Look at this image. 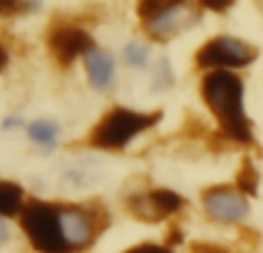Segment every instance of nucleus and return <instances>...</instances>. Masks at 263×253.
Wrapping results in <instances>:
<instances>
[{"label": "nucleus", "instance_id": "ddd939ff", "mask_svg": "<svg viewBox=\"0 0 263 253\" xmlns=\"http://www.w3.org/2000/svg\"><path fill=\"white\" fill-rule=\"evenodd\" d=\"M180 5H185V0H136V14H139L141 23H150Z\"/></svg>", "mask_w": 263, "mask_h": 253}, {"label": "nucleus", "instance_id": "f8f14e48", "mask_svg": "<svg viewBox=\"0 0 263 253\" xmlns=\"http://www.w3.org/2000/svg\"><path fill=\"white\" fill-rule=\"evenodd\" d=\"M28 136L35 145L44 150H51L55 147L58 143V136H60V126L51 120H35L32 124H28Z\"/></svg>", "mask_w": 263, "mask_h": 253}, {"label": "nucleus", "instance_id": "2eb2a0df", "mask_svg": "<svg viewBox=\"0 0 263 253\" xmlns=\"http://www.w3.org/2000/svg\"><path fill=\"white\" fill-rule=\"evenodd\" d=\"M125 60L136 69H143L148 67V60H150V49L141 41H132V44L125 46Z\"/></svg>", "mask_w": 263, "mask_h": 253}, {"label": "nucleus", "instance_id": "dca6fc26", "mask_svg": "<svg viewBox=\"0 0 263 253\" xmlns=\"http://www.w3.org/2000/svg\"><path fill=\"white\" fill-rule=\"evenodd\" d=\"M153 83L157 90H164V88H171L173 83V72H171V65H168V60H159L157 65H155V74H153Z\"/></svg>", "mask_w": 263, "mask_h": 253}, {"label": "nucleus", "instance_id": "9d476101", "mask_svg": "<svg viewBox=\"0 0 263 253\" xmlns=\"http://www.w3.org/2000/svg\"><path fill=\"white\" fill-rule=\"evenodd\" d=\"M187 23H190V9H187L185 5H180V7H173V9H168L166 14L157 16L155 21L143 23V28L153 39L166 41V39H171L173 35H178L180 30H185Z\"/></svg>", "mask_w": 263, "mask_h": 253}, {"label": "nucleus", "instance_id": "0eeeda50", "mask_svg": "<svg viewBox=\"0 0 263 253\" xmlns=\"http://www.w3.org/2000/svg\"><path fill=\"white\" fill-rule=\"evenodd\" d=\"M46 49L60 67H69L77 58L95 49V39L90 37V32L83 30L77 23L60 21L51 23L49 32H46Z\"/></svg>", "mask_w": 263, "mask_h": 253}, {"label": "nucleus", "instance_id": "423d86ee", "mask_svg": "<svg viewBox=\"0 0 263 253\" xmlns=\"http://www.w3.org/2000/svg\"><path fill=\"white\" fill-rule=\"evenodd\" d=\"M203 212L210 221L219 226H238L250 217V200L238 186L217 184L210 186L201 196Z\"/></svg>", "mask_w": 263, "mask_h": 253}, {"label": "nucleus", "instance_id": "6ab92c4d", "mask_svg": "<svg viewBox=\"0 0 263 253\" xmlns=\"http://www.w3.org/2000/svg\"><path fill=\"white\" fill-rule=\"evenodd\" d=\"M205 9H213V12H227L236 0H199Z\"/></svg>", "mask_w": 263, "mask_h": 253}, {"label": "nucleus", "instance_id": "39448f33", "mask_svg": "<svg viewBox=\"0 0 263 253\" xmlns=\"http://www.w3.org/2000/svg\"><path fill=\"white\" fill-rule=\"evenodd\" d=\"M256 49L247 41L238 39V37H229V35H219L208 39L199 51H196V65L201 69H238V67H247L256 60Z\"/></svg>", "mask_w": 263, "mask_h": 253}, {"label": "nucleus", "instance_id": "4468645a", "mask_svg": "<svg viewBox=\"0 0 263 253\" xmlns=\"http://www.w3.org/2000/svg\"><path fill=\"white\" fill-rule=\"evenodd\" d=\"M236 186L245 196H254L256 191H259V171L254 168V163H252V161L242 163L240 173H238V184Z\"/></svg>", "mask_w": 263, "mask_h": 253}, {"label": "nucleus", "instance_id": "f257e3e1", "mask_svg": "<svg viewBox=\"0 0 263 253\" xmlns=\"http://www.w3.org/2000/svg\"><path fill=\"white\" fill-rule=\"evenodd\" d=\"M242 92H245L242 81L233 72H224V69L205 74L201 83L203 101L215 113L224 136L236 143L250 145L254 136H252L250 118L242 109Z\"/></svg>", "mask_w": 263, "mask_h": 253}, {"label": "nucleus", "instance_id": "20e7f679", "mask_svg": "<svg viewBox=\"0 0 263 253\" xmlns=\"http://www.w3.org/2000/svg\"><path fill=\"white\" fill-rule=\"evenodd\" d=\"M58 221L67 251L83 253L102 235L106 226V214L102 207H92V205L58 203Z\"/></svg>", "mask_w": 263, "mask_h": 253}, {"label": "nucleus", "instance_id": "6e6552de", "mask_svg": "<svg viewBox=\"0 0 263 253\" xmlns=\"http://www.w3.org/2000/svg\"><path fill=\"white\" fill-rule=\"evenodd\" d=\"M127 207L141 221L157 223L168 217H176L185 207V200H182L180 194H176L171 189H150L132 196L127 200Z\"/></svg>", "mask_w": 263, "mask_h": 253}, {"label": "nucleus", "instance_id": "f03ea898", "mask_svg": "<svg viewBox=\"0 0 263 253\" xmlns=\"http://www.w3.org/2000/svg\"><path fill=\"white\" fill-rule=\"evenodd\" d=\"M159 120H162L159 111L157 113H139V111L116 106V109L106 111L100 118V122L92 126V131L88 134V143L97 150L116 152V150L127 147L136 136L155 126Z\"/></svg>", "mask_w": 263, "mask_h": 253}, {"label": "nucleus", "instance_id": "f3484780", "mask_svg": "<svg viewBox=\"0 0 263 253\" xmlns=\"http://www.w3.org/2000/svg\"><path fill=\"white\" fill-rule=\"evenodd\" d=\"M32 9L28 0H0V18H14Z\"/></svg>", "mask_w": 263, "mask_h": 253}, {"label": "nucleus", "instance_id": "412c9836", "mask_svg": "<svg viewBox=\"0 0 263 253\" xmlns=\"http://www.w3.org/2000/svg\"><path fill=\"white\" fill-rule=\"evenodd\" d=\"M5 65H7V51H5V46L0 44V72L5 69Z\"/></svg>", "mask_w": 263, "mask_h": 253}, {"label": "nucleus", "instance_id": "4be33fe9", "mask_svg": "<svg viewBox=\"0 0 263 253\" xmlns=\"http://www.w3.org/2000/svg\"><path fill=\"white\" fill-rule=\"evenodd\" d=\"M3 126H5V129H12V126H21V120H18V118H7V122H5Z\"/></svg>", "mask_w": 263, "mask_h": 253}, {"label": "nucleus", "instance_id": "aec40b11", "mask_svg": "<svg viewBox=\"0 0 263 253\" xmlns=\"http://www.w3.org/2000/svg\"><path fill=\"white\" fill-rule=\"evenodd\" d=\"M9 240H12V226H9V221L5 217H0V249L7 246Z\"/></svg>", "mask_w": 263, "mask_h": 253}, {"label": "nucleus", "instance_id": "1a4fd4ad", "mask_svg": "<svg viewBox=\"0 0 263 253\" xmlns=\"http://www.w3.org/2000/svg\"><path fill=\"white\" fill-rule=\"evenodd\" d=\"M83 60H86V72L92 88H97L102 92L111 90L116 81V62L111 58V53H106L102 49H92L90 53L83 55Z\"/></svg>", "mask_w": 263, "mask_h": 253}, {"label": "nucleus", "instance_id": "a211bd4d", "mask_svg": "<svg viewBox=\"0 0 263 253\" xmlns=\"http://www.w3.org/2000/svg\"><path fill=\"white\" fill-rule=\"evenodd\" d=\"M123 253H173L168 246L164 244H153V242H145V244H136L132 246V249L123 251Z\"/></svg>", "mask_w": 263, "mask_h": 253}, {"label": "nucleus", "instance_id": "7ed1b4c3", "mask_svg": "<svg viewBox=\"0 0 263 253\" xmlns=\"http://www.w3.org/2000/svg\"><path fill=\"white\" fill-rule=\"evenodd\" d=\"M18 223L28 244L37 253H69L58 221V203L30 200L18 214Z\"/></svg>", "mask_w": 263, "mask_h": 253}, {"label": "nucleus", "instance_id": "9b49d317", "mask_svg": "<svg viewBox=\"0 0 263 253\" xmlns=\"http://www.w3.org/2000/svg\"><path fill=\"white\" fill-rule=\"evenodd\" d=\"M26 207V191L12 180H0V217H18Z\"/></svg>", "mask_w": 263, "mask_h": 253}, {"label": "nucleus", "instance_id": "5701e85b", "mask_svg": "<svg viewBox=\"0 0 263 253\" xmlns=\"http://www.w3.org/2000/svg\"><path fill=\"white\" fill-rule=\"evenodd\" d=\"M28 3H30V5H32V7H37V5H40V3H42V0H28Z\"/></svg>", "mask_w": 263, "mask_h": 253}]
</instances>
